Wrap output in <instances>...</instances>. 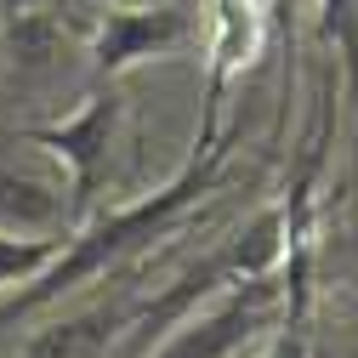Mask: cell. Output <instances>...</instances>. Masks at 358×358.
<instances>
[{
	"mask_svg": "<svg viewBox=\"0 0 358 358\" xmlns=\"http://www.w3.org/2000/svg\"><path fill=\"white\" fill-rule=\"evenodd\" d=\"M279 319V285L273 279H234L199 301L182 324H171L143 358H239L256 347V336Z\"/></svg>",
	"mask_w": 358,
	"mask_h": 358,
	"instance_id": "7a4b0ae2",
	"label": "cell"
},
{
	"mask_svg": "<svg viewBox=\"0 0 358 358\" xmlns=\"http://www.w3.org/2000/svg\"><path fill=\"white\" fill-rule=\"evenodd\" d=\"M137 301H103V307H85L69 313V319H52L46 330H34L23 358H108L120 330L131 324Z\"/></svg>",
	"mask_w": 358,
	"mask_h": 358,
	"instance_id": "8992f818",
	"label": "cell"
},
{
	"mask_svg": "<svg viewBox=\"0 0 358 358\" xmlns=\"http://www.w3.org/2000/svg\"><path fill=\"white\" fill-rule=\"evenodd\" d=\"M74 216V182L69 171L40 148L17 143V154L0 159V228L6 234H57Z\"/></svg>",
	"mask_w": 358,
	"mask_h": 358,
	"instance_id": "3957f363",
	"label": "cell"
},
{
	"mask_svg": "<svg viewBox=\"0 0 358 358\" xmlns=\"http://www.w3.org/2000/svg\"><path fill=\"white\" fill-rule=\"evenodd\" d=\"M262 6L273 12V17H290V6H296V0H262Z\"/></svg>",
	"mask_w": 358,
	"mask_h": 358,
	"instance_id": "30bf717a",
	"label": "cell"
},
{
	"mask_svg": "<svg viewBox=\"0 0 358 358\" xmlns=\"http://www.w3.org/2000/svg\"><path fill=\"white\" fill-rule=\"evenodd\" d=\"M319 34L341 52L347 85H352V97H358V0H319Z\"/></svg>",
	"mask_w": 358,
	"mask_h": 358,
	"instance_id": "ba28073f",
	"label": "cell"
},
{
	"mask_svg": "<svg viewBox=\"0 0 358 358\" xmlns=\"http://www.w3.org/2000/svg\"><path fill=\"white\" fill-rule=\"evenodd\" d=\"M216 165H222V148H205V159H194V165L176 176V182H165L154 199L125 205V210H108V216H92L74 239H63V250L52 256L46 273H34V279H29V290H17L6 307H0V330H6L12 319H23V313H34V307H46V301L69 296V290H74V285H85V279H103L108 267H120L125 256L148 250V245L171 228V222L194 205V199H205V194H210Z\"/></svg>",
	"mask_w": 358,
	"mask_h": 358,
	"instance_id": "6da1fadb",
	"label": "cell"
},
{
	"mask_svg": "<svg viewBox=\"0 0 358 358\" xmlns=\"http://www.w3.org/2000/svg\"><path fill=\"white\" fill-rule=\"evenodd\" d=\"M114 131H120V92H97L80 114H69L63 125H40L29 131V143H40L74 182V205H85V194L97 188V176L114 154Z\"/></svg>",
	"mask_w": 358,
	"mask_h": 358,
	"instance_id": "277c9868",
	"label": "cell"
},
{
	"mask_svg": "<svg viewBox=\"0 0 358 358\" xmlns=\"http://www.w3.org/2000/svg\"><path fill=\"white\" fill-rule=\"evenodd\" d=\"M46 6H52V0H0V12H12V17L17 12H46Z\"/></svg>",
	"mask_w": 358,
	"mask_h": 358,
	"instance_id": "9c48e42d",
	"label": "cell"
},
{
	"mask_svg": "<svg viewBox=\"0 0 358 358\" xmlns=\"http://www.w3.org/2000/svg\"><path fill=\"white\" fill-rule=\"evenodd\" d=\"M69 234H6L0 228V290L29 285L34 273H46L52 256L63 250Z\"/></svg>",
	"mask_w": 358,
	"mask_h": 358,
	"instance_id": "52a82bcc",
	"label": "cell"
},
{
	"mask_svg": "<svg viewBox=\"0 0 358 358\" xmlns=\"http://www.w3.org/2000/svg\"><path fill=\"white\" fill-rule=\"evenodd\" d=\"M182 34H188L182 6H108L92 34V63L97 74H125L131 63L171 52Z\"/></svg>",
	"mask_w": 358,
	"mask_h": 358,
	"instance_id": "5b68a950",
	"label": "cell"
}]
</instances>
